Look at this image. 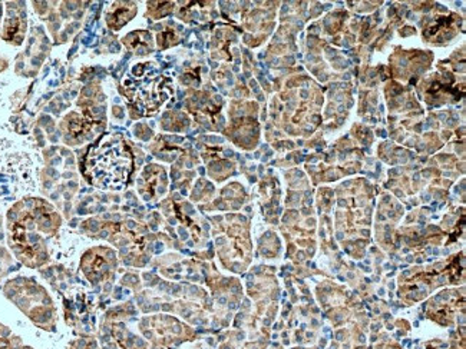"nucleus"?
Returning a JSON list of instances; mask_svg holds the SVG:
<instances>
[{
    "label": "nucleus",
    "mask_w": 466,
    "mask_h": 349,
    "mask_svg": "<svg viewBox=\"0 0 466 349\" xmlns=\"http://www.w3.org/2000/svg\"><path fill=\"white\" fill-rule=\"evenodd\" d=\"M86 168L98 185L119 188L128 178L131 156L122 142L108 136L89 152Z\"/></svg>",
    "instance_id": "obj_1"
}]
</instances>
